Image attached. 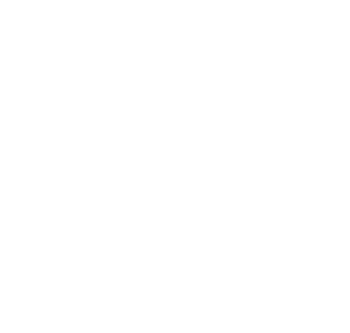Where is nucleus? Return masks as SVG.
Masks as SVG:
<instances>
[]
</instances>
